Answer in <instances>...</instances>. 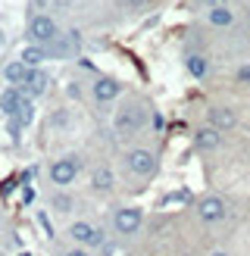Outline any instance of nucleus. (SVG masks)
<instances>
[{"instance_id":"f8f14e48","label":"nucleus","mask_w":250,"mask_h":256,"mask_svg":"<svg viewBox=\"0 0 250 256\" xmlns=\"http://www.w3.org/2000/svg\"><path fill=\"white\" fill-rule=\"evenodd\" d=\"M206 22L210 25H216V28H228V25H234V12L228 6H210L206 10Z\"/></svg>"},{"instance_id":"0eeeda50","label":"nucleus","mask_w":250,"mask_h":256,"mask_svg":"<svg viewBox=\"0 0 250 256\" xmlns=\"http://www.w3.org/2000/svg\"><path fill=\"white\" fill-rule=\"evenodd\" d=\"M197 212H200V219L204 222H222L225 216H228V206H225V200H219V197H204L197 203Z\"/></svg>"},{"instance_id":"20e7f679","label":"nucleus","mask_w":250,"mask_h":256,"mask_svg":"<svg viewBox=\"0 0 250 256\" xmlns=\"http://www.w3.org/2000/svg\"><path fill=\"white\" fill-rule=\"evenodd\" d=\"M78 169H82V162L75 160V156L56 160L54 166H50V182H54V184H72L75 175H78Z\"/></svg>"},{"instance_id":"5701e85b","label":"nucleus","mask_w":250,"mask_h":256,"mask_svg":"<svg viewBox=\"0 0 250 256\" xmlns=\"http://www.w3.org/2000/svg\"><path fill=\"white\" fill-rule=\"evenodd\" d=\"M225 0H206V6H222Z\"/></svg>"},{"instance_id":"9b49d317","label":"nucleus","mask_w":250,"mask_h":256,"mask_svg":"<svg viewBox=\"0 0 250 256\" xmlns=\"http://www.w3.org/2000/svg\"><path fill=\"white\" fill-rule=\"evenodd\" d=\"M194 140H197L200 150H216L222 144V132H219V128H212V125H206V128H200V132L194 134Z\"/></svg>"},{"instance_id":"1a4fd4ad","label":"nucleus","mask_w":250,"mask_h":256,"mask_svg":"<svg viewBox=\"0 0 250 256\" xmlns=\"http://www.w3.org/2000/svg\"><path fill=\"white\" fill-rule=\"evenodd\" d=\"M210 125L212 128H219V132H232V128L238 125V116H234V110L228 106H216V110H210Z\"/></svg>"},{"instance_id":"a211bd4d","label":"nucleus","mask_w":250,"mask_h":256,"mask_svg":"<svg viewBox=\"0 0 250 256\" xmlns=\"http://www.w3.org/2000/svg\"><path fill=\"white\" fill-rule=\"evenodd\" d=\"M16 116H19V125H28V122H32V116H34V106L28 104V100H25V104H22V110L16 112Z\"/></svg>"},{"instance_id":"aec40b11","label":"nucleus","mask_w":250,"mask_h":256,"mask_svg":"<svg viewBox=\"0 0 250 256\" xmlns=\"http://www.w3.org/2000/svg\"><path fill=\"white\" fill-rule=\"evenodd\" d=\"M150 125H154V128H162V116H160V112H154V116H150Z\"/></svg>"},{"instance_id":"423d86ee","label":"nucleus","mask_w":250,"mask_h":256,"mask_svg":"<svg viewBox=\"0 0 250 256\" xmlns=\"http://www.w3.org/2000/svg\"><path fill=\"white\" fill-rule=\"evenodd\" d=\"M69 238L84 244V247H100L104 244V232H97L91 222H72L69 225Z\"/></svg>"},{"instance_id":"ddd939ff","label":"nucleus","mask_w":250,"mask_h":256,"mask_svg":"<svg viewBox=\"0 0 250 256\" xmlns=\"http://www.w3.org/2000/svg\"><path fill=\"white\" fill-rule=\"evenodd\" d=\"M112 182H116V178H112V169H110V166H97L94 175H91V188L100 190V194L112 190Z\"/></svg>"},{"instance_id":"f3484780","label":"nucleus","mask_w":250,"mask_h":256,"mask_svg":"<svg viewBox=\"0 0 250 256\" xmlns=\"http://www.w3.org/2000/svg\"><path fill=\"white\" fill-rule=\"evenodd\" d=\"M44 60H47V54L41 47H25L22 50V62H28V66H41Z\"/></svg>"},{"instance_id":"4be33fe9","label":"nucleus","mask_w":250,"mask_h":256,"mask_svg":"<svg viewBox=\"0 0 250 256\" xmlns=\"http://www.w3.org/2000/svg\"><path fill=\"white\" fill-rule=\"evenodd\" d=\"M66 256H91V253H88V250H69Z\"/></svg>"},{"instance_id":"b1692460","label":"nucleus","mask_w":250,"mask_h":256,"mask_svg":"<svg viewBox=\"0 0 250 256\" xmlns=\"http://www.w3.org/2000/svg\"><path fill=\"white\" fill-rule=\"evenodd\" d=\"M210 256H228V253H222V250H216V253H210Z\"/></svg>"},{"instance_id":"39448f33","label":"nucleus","mask_w":250,"mask_h":256,"mask_svg":"<svg viewBox=\"0 0 250 256\" xmlns=\"http://www.w3.org/2000/svg\"><path fill=\"white\" fill-rule=\"evenodd\" d=\"M112 225H116L119 234H134L138 228L144 225V212L134 210V206H125V210H119L116 216H112Z\"/></svg>"},{"instance_id":"4468645a","label":"nucleus","mask_w":250,"mask_h":256,"mask_svg":"<svg viewBox=\"0 0 250 256\" xmlns=\"http://www.w3.org/2000/svg\"><path fill=\"white\" fill-rule=\"evenodd\" d=\"M44 88H47V75L38 69V66H32V69H28V75H25V82H22V91L44 94Z\"/></svg>"},{"instance_id":"9d476101","label":"nucleus","mask_w":250,"mask_h":256,"mask_svg":"<svg viewBox=\"0 0 250 256\" xmlns=\"http://www.w3.org/2000/svg\"><path fill=\"white\" fill-rule=\"evenodd\" d=\"M22 88L16 84V88H10V91H4V97H0V110L6 112V116H16V112L22 110Z\"/></svg>"},{"instance_id":"6ab92c4d","label":"nucleus","mask_w":250,"mask_h":256,"mask_svg":"<svg viewBox=\"0 0 250 256\" xmlns=\"http://www.w3.org/2000/svg\"><path fill=\"white\" fill-rule=\"evenodd\" d=\"M238 78H244V82H250V66H241V69H238Z\"/></svg>"},{"instance_id":"393cba45","label":"nucleus","mask_w":250,"mask_h":256,"mask_svg":"<svg viewBox=\"0 0 250 256\" xmlns=\"http://www.w3.org/2000/svg\"><path fill=\"white\" fill-rule=\"evenodd\" d=\"M22 256H28V253H22Z\"/></svg>"},{"instance_id":"f257e3e1","label":"nucleus","mask_w":250,"mask_h":256,"mask_svg":"<svg viewBox=\"0 0 250 256\" xmlns=\"http://www.w3.org/2000/svg\"><path fill=\"white\" fill-rule=\"evenodd\" d=\"M125 166H128V172L138 175V178H150L156 172V156L144 147H134L128 150V156H125Z\"/></svg>"},{"instance_id":"412c9836","label":"nucleus","mask_w":250,"mask_h":256,"mask_svg":"<svg viewBox=\"0 0 250 256\" xmlns=\"http://www.w3.org/2000/svg\"><path fill=\"white\" fill-rule=\"evenodd\" d=\"M147 0H125V6H144Z\"/></svg>"},{"instance_id":"dca6fc26","label":"nucleus","mask_w":250,"mask_h":256,"mask_svg":"<svg viewBox=\"0 0 250 256\" xmlns=\"http://www.w3.org/2000/svg\"><path fill=\"white\" fill-rule=\"evenodd\" d=\"M184 66H188V72L194 75V78H206V72H210V62H206V56H197V54H191L184 60Z\"/></svg>"},{"instance_id":"6e6552de","label":"nucleus","mask_w":250,"mask_h":256,"mask_svg":"<svg viewBox=\"0 0 250 256\" xmlns=\"http://www.w3.org/2000/svg\"><path fill=\"white\" fill-rule=\"evenodd\" d=\"M119 91H122V88H119L116 78H106V75H104V78L94 82V100H97V104H110V100H116Z\"/></svg>"},{"instance_id":"2eb2a0df","label":"nucleus","mask_w":250,"mask_h":256,"mask_svg":"<svg viewBox=\"0 0 250 256\" xmlns=\"http://www.w3.org/2000/svg\"><path fill=\"white\" fill-rule=\"evenodd\" d=\"M28 69H32V66H28V62H22V60H19V62H10V66H4V78L12 82V84H22L25 75H28Z\"/></svg>"},{"instance_id":"7ed1b4c3","label":"nucleus","mask_w":250,"mask_h":256,"mask_svg":"<svg viewBox=\"0 0 250 256\" xmlns=\"http://www.w3.org/2000/svg\"><path fill=\"white\" fill-rule=\"evenodd\" d=\"M28 38L38 41V44L54 41V38H56V22L50 19V16H44V12H38V16L28 19Z\"/></svg>"},{"instance_id":"f03ea898","label":"nucleus","mask_w":250,"mask_h":256,"mask_svg":"<svg viewBox=\"0 0 250 256\" xmlns=\"http://www.w3.org/2000/svg\"><path fill=\"white\" fill-rule=\"evenodd\" d=\"M141 125H144V110H141V104H128V106H122V110H119L116 128H119L122 134L141 132Z\"/></svg>"}]
</instances>
